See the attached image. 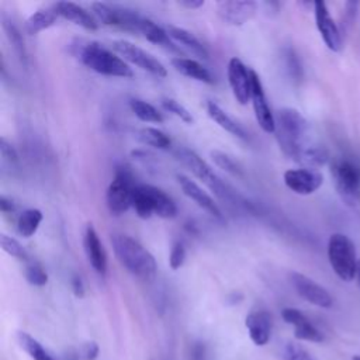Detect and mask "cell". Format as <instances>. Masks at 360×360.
<instances>
[{"label": "cell", "instance_id": "5bb4252c", "mask_svg": "<svg viewBox=\"0 0 360 360\" xmlns=\"http://www.w3.org/2000/svg\"><path fill=\"white\" fill-rule=\"evenodd\" d=\"M228 82L236 101L242 105L248 104L252 97L250 69L236 56L231 58L228 62Z\"/></svg>", "mask_w": 360, "mask_h": 360}, {"label": "cell", "instance_id": "30bf717a", "mask_svg": "<svg viewBox=\"0 0 360 360\" xmlns=\"http://www.w3.org/2000/svg\"><path fill=\"white\" fill-rule=\"evenodd\" d=\"M112 49L124 58V60H128L132 65H136L138 68L149 72L150 75L156 77H165L167 75V70L165 65L158 60L152 53L146 52L141 46L125 41V39H117L112 42Z\"/></svg>", "mask_w": 360, "mask_h": 360}, {"label": "cell", "instance_id": "ffe728a7", "mask_svg": "<svg viewBox=\"0 0 360 360\" xmlns=\"http://www.w3.org/2000/svg\"><path fill=\"white\" fill-rule=\"evenodd\" d=\"M245 326L248 329L250 340L256 346H266L271 338L273 321L267 311L257 309L248 314L245 319Z\"/></svg>", "mask_w": 360, "mask_h": 360}, {"label": "cell", "instance_id": "ab89813d", "mask_svg": "<svg viewBox=\"0 0 360 360\" xmlns=\"http://www.w3.org/2000/svg\"><path fill=\"white\" fill-rule=\"evenodd\" d=\"M79 356L84 360H94L98 356V346L96 342H87L79 350Z\"/></svg>", "mask_w": 360, "mask_h": 360}, {"label": "cell", "instance_id": "f546056e", "mask_svg": "<svg viewBox=\"0 0 360 360\" xmlns=\"http://www.w3.org/2000/svg\"><path fill=\"white\" fill-rule=\"evenodd\" d=\"M129 107H131L132 112L143 122H153V124L163 122L162 112L155 105H152L150 103H148L142 98H131Z\"/></svg>", "mask_w": 360, "mask_h": 360}, {"label": "cell", "instance_id": "52a82bcc", "mask_svg": "<svg viewBox=\"0 0 360 360\" xmlns=\"http://www.w3.org/2000/svg\"><path fill=\"white\" fill-rule=\"evenodd\" d=\"M135 187L136 184L132 172L127 166L117 167L105 193V202L111 215H122L132 207V194Z\"/></svg>", "mask_w": 360, "mask_h": 360}, {"label": "cell", "instance_id": "2e32d148", "mask_svg": "<svg viewBox=\"0 0 360 360\" xmlns=\"http://www.w3.org/2000/svg\"><path fill=\"white\" fill-rule=\"evenodd\" d=\"M284 184L300 195H308L315 193L323 183V176L314 169H288L283 174Z\"/></svg>", "mask_w": 360, "mask_h": 360}, {"label": "cell", "instance_id": "ee69618b", "mask_svg": "<svg viewBox=\"0 0 360 360\" xmlns=\"http://www.w3.org/2000/svg\"><path fill=\"white\" fill-rule=\"evenodd\" d=\"M179 4L184 8L195 10V8H200L201 6H204V0H181V1H179Z\"/></svg>", "mask_w": 360, "mask_h": 360}, {"label": "cell", "instance_id": "7402d4cb", "mask_svg": "<svg viewBox=\"0 0 360 360\" xmlns=\"http://www.w3.org/2000/svg\"><path fill=\"white\" fill-rule=\"evenodd\" d=\"M172 66L179 73H181L183 76H187L190 79H194V80H198V82H202L207 84H214V82H215L212 73L202 63H200L195 59L177 56V58L172 59Z\"/></svg>", "mask_w": 360, "mask_h": 360}, {"label": "cell", "instance_id": "484cf974", "mask_svg": "<svg viewBox=\"0 0 360 360\" xmlns=\"http://www.w3.org/2000/svg\"><path fill=\"white\" fill-rule=\"evenodd\" d=\"M59 14L56 13L55 7H42L38 8L37 11H34L25 21V32L28 35H37L38 32L48 30L49 27H52L56 20H58Z\"/></svg>", "mask_w": 360, "mask_h": 360}, {"label": "cell", "instance_id": "d6986e66", "mask_svg": "<svg viewBox=\"0 0 360 360\" xmlns=\"http://www.w3.org/2000/svg\"><path fill=\"white\" fill-rule=\"evenodd\" d=\"M83 248L90 266L96 273L104 276L107 273V253L97 235L93 224H87L83 235Z\"/></svg>", "mask_w": 360, "mask_h": 360}, {"label": "cell", "instance_id": "4316f807", "mask_svg": "<svg viewBox=\"0 0 360 360\" xmlns=\"http://www.w3.org/2000/svg\"><path fill=\"white\" fill-rule=\"evenodd\" d=\"M1 27H3V31L13 48V52L15 53V56L18 58L20 63L22 66H27V62H28V55H27V48H25V44H24V39H22V34L21 31L18 30V27L11 21L8 20L4 14L1 15Z\"/></svg>", "mask_w": 360, "mask_h": 360}, {"label": "cell", "instance_id": "74e56055", "mask_svg": "<svg viewBox=\"0 0 360 360\" xmlns=\"http://www.w3.org/2000/svg\"><path fill=\"white\" fill-rule=\"evenodd\" d=\"M187 256V250L183 242L177 240L173 243L172 249H170V255H169V266L172 270H177L184 264Z\"/></svg>", "mask_w": 360, "mask_h": 360}, {"label": "cell", "instance_id": "9a60e30c", "mask_svg": "<svg viewBox=\"0 0 360 360\" xmlns=\"http://www.w3.org/2000/svg\"><path fill=\"white\" fill-rule=\"evenodd\" d=\"M257 11V3L250 0H222L217 3L218 17L229 25H243Z\"/></svg>", "mask_w": 360, "mask_h": 360}, {"label": "cell", "instance_id": "7bdbcfd3", "mask_svg": "<svg viewBox=\"0 0 360 360\" xmlns=\"http://www.w3.org/2000/svg\"><path fill=\"white\" fill-rule=\"evenodd\" d=\"M0 210L3 214H11L15 211V204L11 198L6 195H0Z\"/></svg>", "mask_w": 360, "mask_h": 360}, {"label": "cell", "instance_id": "e0dca14e", "mask_svg": "<svg viewBox=\"0 0 360 360\" xmlns=\"http://www.w3.org/2000/svg\"><path fill=\"white\" fill-rule=\"evenodd\" d=\"M281 318L294 326V336L298 340H307V342H315L319 343L323 340L322 332L308 319V316L292 307L283 308Z\"/></svg>", "mask_w": 360, "mask_h": 360}, {"label": "cell", "instance_id": "d6a6232c", "mask_svg": "<svg viewBox=\"0 0 360 360\" xmlns=\"http://www.w3.org/2000/svg\"><path fill=\"white\" fill-rule=\"evenodd\" d=\"M24 276L28 284L34 287H44L48 283V273L37 260H28L24 269Z\"/></svg>", "mask_w": 360, "mask_h": 360}, {"label": "cell", "instance_id": "836d02e7", "mask_svg": "<svg viewBox=\"0 0 360 360\" xmlns=\"http://www.w3.org/2000/svg\"><path fill=\"white\" fill-rule=\"evenodd\" d=\"M0 245H1V249H3L7 255H10V256H13V257H15V259H18V260L28 262V253H27V250H25L24 246H22L17 239H14L13 236H8V235H6V233H1V235H0Z\"/></svg>", "mask_w": 360, "mask_h": 360}, {"label": "cell", "instance_id": "4fadbf2b", "mask_svg": "<svg viewBox=\"0 0 360 360\" xmlns=\"http://www.w3.org/2000/svg\"><path fill=\"white\" fill-rule=\"evenodd\" d=\"M250 76H252V105L255 111L256 121L259 127L266 132V134H274L276 132V117L273 115L262 80L259 75L250 69Z\"/></svg>", "mask_w": 360, "mask_h": 360}, {"label": "cell", "instance_id": "f6af8a7d", "mask_svg": "<svg viewBox=\"0 0 360 360\" xmlns=\"http://www.w3.org/2000/svg\"><path fill=\"white\" fill-rule=\"evenodd\" d=\"M356 278H357V281H359V284H360V259H359V266H357V274H356Z\"/></svg>", "mask_w": 360, "mask_h": 360}, {"label": "cell", "instance_id": "8fae6325", "mask_svg": "<svg viewBox=\"0 0 360 360\" xmlns=\"http://www.w3.org/2000/svg\"><path fill=\"white\" fill-rule=\"evenodd\" d=\"M290 281L297 291V294L308 301L312 305L321 307V308H330L333 304V298L329 294V291L318 284L315 280L309 278L308 276L298 273V271H291L290 273Z\"/></svg>", "mask_w": 360, "mask_h": 360}, {"label": "cell", "instance_id": "7c38bea8", "mask_svg": "<svg viewBox=\"0 0 360 360\" xmlns=\"http://www.w3.org/2000/svg\"><path fill=\"white\" fill-rule=\"evenodd\" d=\"M314 14H315L316 28L325 45L328 46V49H330L332 52H340L343 46L342 34L338 24L335 22L333 17L328 10L326 3L322 0L314 1Z\"/></svg>", "mask_w": 360, "mask_h": 360}, {"label": "cell", "instance_id": "d590c367", "mask_svg": "<svg viewBox=\"0 0 360 360\" xmlns=\"http://www.w3.org/2000/svg\"><path fill=\"white\" fill-rule=\"evenodd\" d=\"M162 107H163L166 111L172 112L173 115L179 117V118H180L183 122H186V124H193V121H194L191 112H190L183 104H180V103H179L177 100H174V98H169V97L163 98V100H162Z\"/></svg>", "mask_w": 360, "mask_h": 360}, {"label": "cell", "instance_id": "5b68a950", "mask_svg": "<svg viewBox=\"0 0 360 360\" xmlns=\"http://www.w3.org/2000/svg\"><path fill=\"white\" fill-rule=\"evenodd\" d=\"M336 193L349 207L360 205V163L349 156L336 158L330 165Z\"/></svg>", "mask_w": 360, "mask_h": 360}, {"label": "cell", "instance_id": "d4e9b609", "mask_svg": "<svg viewBox=\"0 0 360 360\" xmlns=\"http://www.w3.org/2000/svg\"><path fill=\"white\" fill-rule=\"evenodd\" d=\"M138 32H141L152 44L160 45V46H163L166 49H170V51H177V46L174 45V42L169 37L166 28L160 27L159 24H156L155 21H152L149 18H145V17L141 18Z\"/></svg>", "mask_w": 360, "mask_h": 360}, {"label": "cell", "instance_id": "277c9868", "mask_svg": "<svg viewBox=\"0 0 360 360\" xmlns=\"http://www.w3.org/2000/svg\"><path fill=\"white\" fill-rule=\"evenodd\" d=\"M132 208L142 219H148L152 215L172 219L177 215V205L173 198L162 188L150 184H136L132 194Z\"/></svg>", "mask_w": 360, "mask_h": 360}, {"label": "cell", "instance_id": "603a6c76", "mask_svg": "<svg viewBox=\"0 0 360 360\" xmlns=\"http://www.w3.org/2000/svg\"><path fill=\"white\" fill-rule=\"evenodd\" d=\"M205 108H207V114L210 115V118L212 121H215L222 129L228 131L229 134H232L236 138L240 139H246L248 134L243 129V127L240 124H238L221 105H218L215 101L208 100L205 103Z\"/></svg>", "mask_w": 360, "mask_h": 360}, {"label": "cell", "instance_id": "ac0fdd59", "mask_svg": "<svg viewBox=\"0 0 360 360\" xmlns=\"http://www.w3.org/2000/svg\"><path fill=\"white\" fill-rule=\"evenodd\" d=\"M177 183L181 188V191L190 198L193 200L200 208H202L204 211H207L211 217L217 218V219H222V211L219 210L218 204L214 201V198L205 191L202 190L194 180H191L190 177L184 176V174H177L176 176Z\"/></svg>", "mask_w": 360, "mask_h": 360}, {"label": "cell", "instance_id": "8992f818", "mask_svg": "<svg viewBox=\"0 0 360 360\" xmlns=\"http://www.w3.org/2000/svg\"><path fill=\"white\" fill-rule=\"evenodd\" d=\"M328 259L335 274L343 281L356 278L359 259L352 239L340 232L332 233L328 240Z\"/></svg>", "mask_w": 360, "mask_h": 360}, {"label": "cell", "instance_id": "6da1fadb", "mask_svg": "<svg viewBox=\"0 0 360 360\" xmlns=\"http://www.w3.org/2000/svg\"><path fill=\"white\" fill-rule=\"evenodd\" d=\"M111 245L117 260L132 276L149 281L156 276V260L153 255L136 239L125 233H114Z\"/></svg>", "mask_w": 360, "mask_h": 360}, {"label": "cell", "instance_id": "44dd1931", "mask_svg": "<svg viewBox=\"0 0 360 360\" xmlns=\"http://www.w3.org/2000/svg\"><path fill=\"white\" fill-rule=\"evenodd\" d=\"M56 13L59 17L72 21L73 24L89 30V31H96L98 28V20L87 11L84 7L73 3V1H58L53 4Z\"/></svg>", "mask_w": 360, "mask_h": 360}, {"label": "cell", "instance_id": "9c48e42d", "mask_svg": "<svg viewBox=\"0 0 360 360\" xmlns=\"http://www.w3.org/2000/svg\"><path fill=\"white\" fill-rule=\"evenodd\" d=\"M91 11L94 17L104 25L118 27L121 30L131 31V32L139 31V22L142 15H139L135 10L97 1V3H91Z\"/></svg>", "mask_w": 360, "mask_h": 360}, {"label": "cell", "instance_id": "f1b7e54d", "mask_svg": "<svg viewBox=\"0 0 360 360\" xmlns=\"http://www.w3.org/2000/svg\"><path fill=\"white\" fill-rule=\"evenodd\" d=\"M329 160V153L328 150L321 146V145H309L307 146L300 156L297 158V163H300L305 169H314L316 170L318 167L323 166Z\"/></svg>", "mask_w": 360, "mask_h": 360}, {"label": "cell", "instance_id": "ba28073f", "mask_svg": "<svg viewBox=\"0 0 360 360\" xmlns=\"http://www.w3.org/2000/svg\"><path fill=\"white\" fill-rule=\"evenodd\" d=\"M176 156L183 166H186L197 179L204 181L219 198L231 200L235 195L198 153L188 148H179Z\"/></svg>", "mask_w": 360, "mask_h": 360}, {"label": "cell", "instance_id": "1f68e13d", "mask_svg": "<svg viewBox=\"0 0 360 360\" xmlns=\"http://www.w3.org/2000/svg\"><path fill=\"white\" fill-rule=\"evenodd\" d=\"M136 135L142 143L158 148V149H169L172 145L169 135L158 128H153V127L141 128Z\"/></svg>", "mask_w": 360, "mask_h": 360}, {"label": "cell", "instance_id": "e575fe53", "mask_svg": "<svg viewBox=\"0 0 360 360\" xmlns=\"http://www.w3.org/2000/svg\"><path fill=\"white\" fill-rule=\"evenodd\" d=\"M211 159L219 169L225 170L226 173H231L233 176H242L240 166L229 155L221 150H211Z\"/></svg>", "mask_w": 360, "mask_h": 360}, {"label": "cell", "instance_id": "7a4b0ae2", "mask_svg": "<svg viewBox=\"0 0 360 360\" xmlns=\"http://www.w3.org/2000/svg\"><path fill=\"white\" fill-rule=\"evenodd\" d=\"M308 122L304 115L292 108L283 107L276 118V139L281 152L294 162L300 153L309 146L308 143Z\"/></svg>", "mask_w": 360, "mask_h": 360}, {"label": "cell", "instance_id": "8d00e7d4", "mask_svg": "<svg viewBox=\"0 0 360 360\" xmlns=\"http://www.w3.org/2000/svg\"><path fill=\"white\" fill-rule=\"evenodd\" d=\"M283 357L284 360H315L307 349L294 342H288L284 346Z\"/></svg>", "mask_w": 360, "mask_h": 360}, {"label": "cell", "instance_id": "bcb514c9", "mask_svg": "<svg viewBox=\"0 0 360 360\" xmlns=\"http://www.w3.org/2000/svg\"><path fill=\"white\" fill-rule=\"evenodd\" d=\"M352 360H360V356H354Z\"/></svg>", "mask_w": 360, "mask_h": 360}, {"label": "cell", "instance_id": "60d3db41", "mask_svg": "<svg viewBox=\"0 0 360 360\" xmlns=\"http://www.w3.org/2000/svg\"><path fill=\"white\" fill-rule=\"evenodd\" d=\"M190 360H207V347L202 342H194L190 349Z\"/></svg>", "mask_w": 360, "mask_h": 360}, {"label": "cell", "instance_id": "cb8c5ba5", "mask_svg": "<svg viewBox=\"0 0 360 360\" xmlns=\"http://www.w3.org/2000/svg\"><path fill=\"white\" fill-rule=\"evenodd\" d=\"M166 31H167L169 37L173 41L181 44L193 55H195L197 58H201V59H208L207 48L202 45V42L191 31H188L186 28H181V27H176V25H167Z\"/></svg>", "mask_w": 360, "mask_h": 360}, {"label": "cell", "instance_id": "b9f144b4", "mask_svg": "<svg viewBox=\"0 0 360 360\" xmlns=\"http://www.w3.org/2000/svg\"><path fill=\"white\" fill-rule=\"evenodd\" d=\"M70 287H72V291L73 294L77 297V298H83L84 297V283L82 280V277L79 274H73L72 278H70Z\"/></svg>", "mask_w": 360, "mask_h": 360}, {"label": "cell", "instance_id": "3957f363", "mask_svg": "<svg viewBox=\"0 0 360 360\" xmlns=\"http://www.w3.org/2000/svg\"><path fill=\"white\" fill-rule=\"evenodd\" d=\"M77 55L84 66L100 75L124 79H129L134 76L129 65L115 52L110 51L100 42L90 41L84 44L83 46H80Z\"/></svg>", "mask_w": 360, "mask_h": 360}, {"label": "cell", "instance_id": "4dcf8cb0", "mask_svg": "<svg viewBox=\"0 0 360 360\" xmlns=\"http://www.w3.org/2000/svg\"><path fill=\"white\" fill-rule=\"evenodd\" d=\"M17 340H18L20 346L22 347V350L27 352L31 359H34V360H55L45 350V347L35 338H32L30 333H27L24 330H18L17 332Z\"/></svg>", "mask_w": 360, "mask_h": 360}, {"label": "cell", "instance_id": "f35d334b", "mask_svg": "<svg viewBox=\"0 0 360 360\" xmlns=\"http://www.w3.org/2000/svg\"><path fill=\"white\" fill-rule=\"evenodd\" d=\"M0 153H1L3 162H7L8 165L18 163V153H17L15 148L3 136L0 138Z\"/></svg>", "mask_w": 360, "mask_h": 360}, {"label": "cell", "instance_id": "83f0119b", "mask_svg": "<svg viewBox=\"0 0 360 360\" xmlns=\"http://www.w3.org/2000/svg\"><path fill=\"white\" fill-rule=\"evenodd\" d=\"M42 219H44V214L41 210L27 208L17 218V232L22 238H30L38 231Z\"/></svg>", "mask_w": 360, "mask_h": 360}]
</instances>
